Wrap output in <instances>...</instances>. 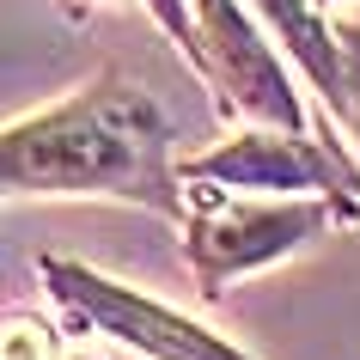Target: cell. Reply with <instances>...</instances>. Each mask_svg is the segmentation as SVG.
Segmentation results:
<instances>
[{
	"label": "cell",
	"mask_w": 360,
	"mask_h": 360,
	"mask_svg": "<svg viewBox=\"0 0 360 360\" xmlns=\"http://www.w3.org/2000/svg\"><path fill=\"white\" fill-rule=\"evenodd\" d=\"M165 116L134 86H92L0 134V190H147Z\"/></svg>",
	"instance_id": "cell-1"
},
{
	"label": "cell",
	"mask_w": 360,
	"mask_h": 360,
	"mask_svg": "<svg viewBox=\"0 0 360 360\" xmlns=\"http://www.w3.org/2000/svg\"><path fill=\"white\" fill-rule=\"evenodd\" d=\"M49 281H56L61 300H74L79 311H92V318L110 323L122 342H134V348H147V354H159V360H245L238 348L214 342L208 330L184 323L177 311L141 300V293H129V287H116V281H98V275H86V269L49 263Z\"/></svg>",
	"instance_id": "cell-2"
},
{
	"label": "cell",
	"mask_w": 360,
	"mask_h": 360,
	"mask_svg": "<svg viewBox=\"0 0 360 360\" xmlns=\"http://www.w3.org/2000/svg\"><path fill=\"white\" fill-rule=\"evenodd\" d=\"M195 6H202V31H208V68L226 79V92L238 104H250V110H263V116H275V122L293 129L300 110L287 98V79L275 74V61L257 43V31L238 19V6L232 0H195Z\"/></svg>",
	"instance_id": "cell-3"
},
{
	"label": "cell",
	"mask_w": 360,
	"mask_h": 360,
	"mask_svg": "<svg viewBox=\"0 0 360 360\" xmlns=\"http://www.w3.org/2000/svg\"><path fill=\"white\" fill-rule=\"evenodd\" d=\"M311 226H318V208H220L195 226V263H202L208 281H220L232 269L281 257Z\"/></svg>",
	"instance_id": "cell-4"
},
{
	"label": "cell",
	"mask_w": 360,
	"mask_h": 360,
	"mask_svg": "<svg viewBox=\"0 0 360 360\" xmlns=\"http://www.w3.org/2000/svg\"><path fill=\"white\" fill-rule=\"evenodd\" d=\"M195 177H214V184H238V190H318L323 184V165L318 153L300 147V141H263L250 134L226 153H208L195 159Z\"/></svg>",
	"instance_id": "cell-5"
},
{
	"label": "cell",
	"mask_w": 360,
	"mask_h": 360,
	"mask_svg": "<svg viewBox=\"0 0 360 360\" xmlns=\"http://www.w3.org/2000/svg\"><path fill=\"white\" fill-rule=\"evenodd\" d=\"M269 19L281 25V37L293 43V56L311 68V74L323 79V92H336V43L323 37V25H318V13L305 6V0H257Z\"/></svg>",
	"instance_id": "cell-6"
},
{
	"label": "cell",
	"mask_w": 360,
	"mask_h": 360,
	"mask_svg": "<svg viewBox=\"0 0 360 360\" xmlns=\"http://www.w3.org/2000/svg\"><path fill=\"white\" fill-rule=\"evenodd\" d=\"M0 360H56V342L37 318H6L0 323Z\"/></svg>",
	"instance_id": "cell-7"
},
{
	"label": "cell",
	"mask_w": 360,
	"mask_h": 360,
	"mask_svg": "<svg viewBox=\"0 0 360 360\" xmlns=\"http://www.w3.org/2000/svg\"><path fill=\"white\" fill-rule=\"evenodd\" d=\"M330 98H342L348 104V122H354V134H360V31H342V49H336V92Z\"/></svg>",
	"instance_id": "cell-8"
}]
</instances>
